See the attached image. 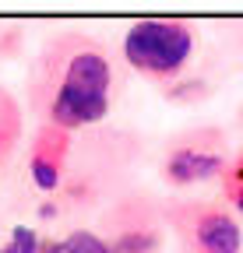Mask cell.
<instances>
[{
    "mask_svg": "<svg viewBox=\"0 0 243 253\" xmlns=\"http://www.w3.org/2000/svg\"><path fill=\"white\" fill-rule=\"evenodd\" d=\"M222 172H226V151H222V137L215 130H201V134L176 141L166 151V162H162V176L173 186L204 183Z\"/></svg>",
    "mask_w": 243,
    "mask_h": 253,
    "instance_id": "277c9868",
    "label": "cell"
},
{
    "mask_svg": "<svg viewBox=\"0 0 243 253\" xmlns=\"http://www.w3.org/2000/svg\"><path fill=\"white\" fill-rule=\"evenodd\" d=\"M162 246V229L155 218L145 221H127L109 243V253H155Z\"/></svg>",
    "mask_w": 243,
    "mask_h": 253,
    "instance_id": "52a82bcc",
    "label": "cell"
},
{
    "mask_svg": "<svg viewBox=\"0 0 243 253\" xmlns=\"http://www.w3.org/2000/svg\"><path fill=\"white\" fill-rule=\"evenodd\" d=\"M180 236L191 253H240L243 229L229 208L222 204H187L173 214Z\"/></svg>",
    "mask_w": 243,
    "mask_h": 253,
    "instance_id": "3957f363",
    "label": "cell"
},
{
    "mask_svg": "<svg viewBox=\"0 0 243 253\" xmlns=\"http://www.w3.org/2000/svg\"><path fill=\"white\" fill-rule=\"evenodd\" d=\"M120 91V74L106 42L85 32H60L53 36L32 67V106L46 126L56 130H81L109 116Z\"/></svg>",
    "mask_w": 243,
    "mask_h": 253,
    "instance_id": "6da1fadb",
    "label": "cell"
},
{
    "mask_svg": "<svg viewBox=\"0 0 243 253\" xmlns=\"http://www.w3.org/2000/svg\"><path fill=\"white\" fill-rule=\"evenodd\" d=\"M67 155H71V134L67 130H56V126H39L32 151H28V172H32V183L39 190H56L60 179H64L67 169Z\"/></svg>",
    "mask_w": 243,
    "mask_h": 253,
    "instance_id": "5b68a950",
    "label": "cell"
},
{
    "mask_svg": "<svg viewBox=\"0 0 243 253\" xmlns=\"http://www.w3.org/2000/svg\"><path fill=\"white\" fill-rule=\"evenodd\" d=\"M25 137V113L11 88L0 84V169H4Z\"/></svg>",
    "mask_w": 243,
    "mask_h": 253,
    "instance_id": "8992f818",
    "label": "cell"
},
{
    "mask_svg": "<svg viewBox=\"0 0 243 253\" xmlns=\"http://www.w3.org/2000/svg\"><path fill=\"white\" fill-rule=\"evenodd\" d=\"M166 95H169V99H204L208 84L204 81H184V84H173Z\"/></svg>",
    "mask_w": 243,
    "mask_h": 253,
    "instance_id": "8fae6325",
    "label": "cell"
},
{
    "mask_svg": "<svg viewBox=\"0 0 243 253\" xmlns=\"http://www.w3.org/2000/svg\"><path fill=\"white\" fill-rule=\"evenodd\" d=\"M240 194H243V151L236 155V162L226 166V172H222V197L233 201Z\"/></svg>",
    "mask_w": 243,
    "mask_h": 253,
    "instance_id": "30bf717a",
    "label": "cell"
},
{
    "mask_svg": "<svg viewBox=\"0 0 243 253\" xmlns=\"http://www.w3.org/2000/svg\"><path fill=\"white\" fill-rule=\"evenodd\" d=\"M124 60L148 81L169 84L184 74L197 49V28L180 18H145L124 32Z\"/></svg>",
    "mask_w": 243,
    "mask_h": 253,
    "instance_id": "7a4b0ae2",
    "label": "cell"
},
{
    "mask_svg": "<svg viewBox=\"0 0 243 253\" xmlns=\"http://www.w3.org/2000/svg\"><path fill=\"white\" fill-rule=\"evenodd\" d=\"M39 253H109V243L99 232H88V229H74L64 239L46 243Z\"/></svg>",
    "mask_w": 243,
    "mask_h": 253,
    "instance_id": "ba28073f",
    "label": "cell"
},
{
    "mask_svg": "<svg viewBox=\"0 0 243 253\" xmlns=\"http://www.w3.org/2000/svg\"><path fill=\"white\" fill-rule=\"evenodd\" d=\"M39 250H43V243H39V232L32 225H14L7 243L0 246V253H39Z\"/></svg>",
    "mask_w": 243,
    "mask_h": 253,
    "instance_id": "9c48e42d",
    "label": "cell"
}]
</instances>
